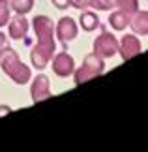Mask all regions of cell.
<instances>
[{
	"instance_id": "cell-1",
	"label": "cell",
	"mask_w": 148,
	"mask_h": 152,
	"mask_svg": "<svg viewBox=\"0 0 148 152\" xmlns=\"http://www.w3.org/2000/svg\"><path fill=\"white\" fill-rule=\"evenodd\" d=\"M34 32L38 36V43L36 47L30 51V60L32 66L38 69H43L49 64V58L55 55V26H52L51 17L47 15H38L32 21Z\"/></svg>"
},
{
	"instance_id": "cell-2",
	"label": "cell",
	"mask_w": 148,
	"mask_h": 152,
	"mask_svg": "<svg viewBox=\"0 0 148 152\" xmlns=\"http://www.w3.org/2000/svg\"><path fill=\"white\" fill-rule=\"evenodd\" d=\"M0 66H2V69L8 73V77H11V81L17 83V85H25L32 77L30 68L21 62L19 55H17L9 45L2 51V55H0Z\"/></svg>"
},
{
	"instance_id": "cell-3",
	"label": "cell",
	"mask_w": 148,
	"mask_h": 152,
	"mask_svg": "<svg viewBox=\"0 0 148 152\" xmlns=\"http://www.w3.org/2000/svg\"><path fill=\"white\" fill-rule=\"evenodd\" d=\"M103 72H105V62H103V58L98 56L96 53H90V55L85 56L82 66L75 72L73 81H75V85H82V83H86V81H90V79L99 77Z\"/></svg>"
},
{
	"instance_id": "cell-4",
	"label": "cell",
	"mask_w": 148,
	"mask_h": 152,
	"mask_svg": "<svg viewBox=\"0 0 148 152\" xmlns=\"http://www.w3.org/2000/svg\"><path fill=\"white\" fill-rule=\"evenodd\" d=\"M118 51V39L114 38V34L101 32L94 42V53L101 58H111Z\"/></svg>"
},
{
	"instance_id": "cell-5",
	"label": "cell",
	"mask_w": 148,
	"mask_h": 152,
	"mask_svg": "<svg viewBox=\"0 0 148 152\" xmlns=\"http://www.w3.org/2000/svg\"><path fill=\"white\" fill-rule=\"evenodd\" d=\"M30 94H32L34 103H39V102H43L51 96V83H49L47 75L39 73L34 77V83L30 85Z\"/></svg>"
},
{
	"instance_id": "cell-6",
	"label": "cell",
	"mask_w": 148,
	"mask_h": 152,
	"mask_svg": "<svg viewBox=\"0 0 148 152\" xmlns=\"http://www.w3.org/2000/svg\"><path fill=\"white\" fill-rule=\"evenodd\" d=\"M52 72H55L56 75H60V77H68V75H71L75 72L73 56L69 55V53H66V51L58 53V55L52 58Z\"/></svg>"
},
{
	"instance_id": "cell-7",
	"label": "cell",
	"mask_w": 148,
	"mask_h": 152,
	"mask_svg": "<svg viewBox=\"0 0 148 152\" xmlns=\"http://www.w3.org/2000/svg\"><path fill=\"white\" fill-rule=\"evenodd\" d=\"M141 49H143V45L137 39V36H133V34H126L120 39V43H118V51H120L124 60H131L133 56H137L141 53Z\"/></svg>"
},
{
	"instance_id": "cell-8",
	"label": "cell",
	"mask_w": 148,
	"mask_h": 152,
	"mask_svg": "<svg viewBox=\"0 0 148 152\" xmlns=\"http://www.w3.org/2000/svg\"><path fill=\"white\" fill-rule=\"evenodd\" d=\"M56 36H58V39L66 45V43H69L71 39H75V36H77V23L71 19V17H62L60 21H58V25H56Z\"/></svg>"
},
{
	"instance_id": "cell-9",
	"label": "cell",
	"mask_w": 148,
	"mask_h": 152,
	"mask_svg": "<svg viewBox=\"0 0 148 152\" xmlns=\"http://www.w3.org/2000/svg\"><path fill=\"white\" fill-rule=\"evenodd\" d=\"M71 6H75L77 10H101L109 11L116 6V0H69Z\"/></svg>"
},
{
	"instance_id": "cell-10",
	"label": "cell",
	"mask_w": 148,
	"mask_h": 152,
	"mask_svg": "<svg viewBox=\"0 0 148 152\" xmlns=\"http://www.w3.org/2000/svg\"><path fill=\"white\" fill-rule=\"evenodd\" d=\"M28 32V21L23 15L13 17V21H9V36L13 39H25Z\"/></svg>"
},
{
	"instance_id": "cell-11",
	"label": "cell",
	"mask_w": 148,
	"mask_h": 152,
	"mask_svg": "<svg viewBox=\"0 0 148 152\" xmlns=\"http://www.w3.org/2000/svg\"><path fill=\"white\" fill-rule=\"evenodd\" d=\"M129 25H131V30L137 32V34H148V11H137L131 21H129Z\"/></svg>"
},
{
	"instance_id": "cell-12",
	"label": "cell",
	"mask_w": 148,
	"mask_h": 152,
	"mask_svg": "<svg viewBox=\"0 0 148 152\" xmlns=\"http://www.w3.org/2000/svg\"><path fill=\"white\" fill-rule=\"evenodd\" d=\"M129 21H131V15H128L126 11H122V10L111 13V17H109V25L114 28V30H124V28L129 25Z\"/></svg>"
},
{
	"instance_id": "cell-13",
	"label": "cell",
	"mask_w": 148,
	"mask_h": 152,
	"mask_svg": "<svg viewBox=\"0 0 148 152\" xmlns=\"http://www.w3.org/2000/svg\"><path fill=\"white\" fill-rule=\"evenodd\" d=\"M81 26H82V30L92 32L94 28L99 26V17L94 13V11H85V13L81 15Z\"/></svg>"
},
{
	"instance_id": "cell-14",
	"label": "cell",
	"mask_w": 148,
	"mask_h": 152,
	"mask_svg": "<svg viewBox=\"0 0 148 152\" xmlns=\"http://www.w3.org/2000/svg\"><path fill=\"white\" fill-rule=\"evenodd\" d=\"M9 6L17 15H25L34 8V0H9Z\"/></svg>"
},
{
	"instance_id": "cell-15",
	"label": "cell",
	"mask_w": 148,
	"mask_h": 152,
	"mask_svg": "<svg viewBox=\"0 0 148 152\" xmlns=\"http://www.w3.org/2000/svg\"><path fill=\"white\" fill-rule=\"evenodd\" d=\"M118 10L126 11L128 15H135L139 10V0H116Z\"/></svg>"
},
{
	"instance_id": "cell-16",
	"label": "cell",
	"mask_w": 148,
	"mask_h": 152,
	"mask_svg": "<svg viewBox=\"0 0 148 152\" xmlns=\"http://www.w3.org/2000/svg\"><path fill=\"white\" fill-rule=\"evenodd\" d=\"M9 0H0V26L8 25L9 23Z\"/></svg>"
},
{
	"instance_id": "cell-17",
	"label": "cell",
	"mask_w": 148,
	"mask_h": 152,
	"mask_svg": "<svg viewBox=\"0 0 148 152\" xmlns=\"http://www.w3.org/2000/svg\"><path fill=\"white\" fill-rule=\"evenodd\" d=\"M52 4H55L58 10H66L68 6H71V2H69V0H52Z\"/></svg>"
},
{
	"instance_id": "cell-18",
	"label": "cell",
	"mask_w": 148,
	"mask_h": 152,
	"mask_svg": "<svg viewBox=\"0 0 148 152\" xmlns=\"http://www.w3.org/2000/svg\"><path fill=\"white\" fill-rule=\"evenodd\" d=\"M6 47H8V38H6L2 32H0V51H4Z\"/></svg>"
},
{
	"instance_id": "cell-19",
	"label": "cell",
	"mask_w": 148,
	"mask_h": 152,
	"mask_svg": "<svg viewBox=\"0 0 148 152\" xmlns=\"http://www.w3.org/2000/svg\"><path fill=\"white\" fill-rule=\"evenodd\" d=\"M9 107H8V105H0V115H4V113H9Z\"/></svg>"
},
{
	"instance_id": "cell-20",
	"label": "cell",
	"mask_w": 148,
	"mask_h": 152,
	"mask_svg": "<svg viewBox=\"0 0 148 152\" xmlns=\"http://www.w3.org/2000/svg\"><path fill=\"white\" fill-rule=\"evenodd\" d=\"M0 55H2V51H0Z\"/></svg>"
}]
</instances>
